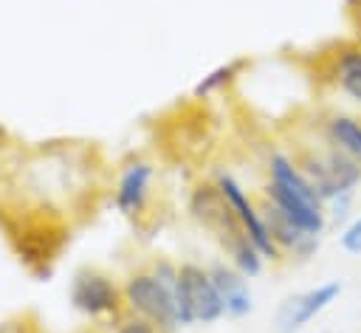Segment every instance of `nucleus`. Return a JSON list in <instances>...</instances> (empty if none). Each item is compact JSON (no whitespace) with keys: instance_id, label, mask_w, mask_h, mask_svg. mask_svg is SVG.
Listing matches in <instances>:
<instances>
[{"instance_id":"1","label":"nucleus","mask_w":361,"mask_h":333,"mask_svg":"<svg viewBox=\"0 0 361 333\" xmlns=\"http://www.w3.org/2000/svg\"><path fill=\"white\" fill-rule=\"evenodd\" d=\"M189 214L195 217V223L209 231L217 246L228 254V262L245 274L248 279L262 274L265 268V257L257 251V246L245 237L234 209L228 206V200L223 198V192L217 189V183H197L189 195Z\"/></svg>"},{"instance_id":"2","label":"nucleus","mask_w":361,"mask_h":333,"mask_svg":"<svg viewBox=\"0 0 361 333\" xmlns=\"http://www.w3.org/2000/svg\"><path fill=\"white\" fill-rule=\"evenodd\" d=\"M175 282L161 279L152 268L133 271L121 282L124 313L127 316H135V319H144L158 333H175L180 327V322H178V305H175Z\"/></svg>"},{"instance_id":"3","label":"nucleus","mask_w":361,"mask_h":333,"mask_svg":"<svg viewBox=\"0 0 361 333\" xmlns=\"http://www.w3.org/2000/svg\"><path fill=\"white\" fill-rule=\"evenodd\" d=\"M293 161L324 203L336 195L355 192V186L361 183V164H355L350 155H344L327 141L302 150L299 155H293Z\"/></svg>"},{"instance_id":"4","label":"nucleus","mask_w":361,"mask_h":333,"mask_svg":"<svg viewBox=\"0 0 361 333\" xmlns=\"http://www.w3.org/2000/svg\"><path fill=\"white\" fill-rule=\"evenodd\" d=\"M175 305H178V322L180 327L192 325H214L223 319V302L220 293L209 277L206 265L197 262H180L178 265V282H175Z\"/></svg>"},{"instance_id":"5","label":"nucleus","mask_w":361,"mask_h":333,"mask_svg":"<svg viewBox=\"0 0 361 333\" xmlns=\"http://www.w3.org/2000/svg\"><path fill=\"white\" fill-rule=\"evenodd\" d=\"M68 299L73 310H79L87 319H121L124 316V296L121 285L99 271V268H79L71 279Z\"/></svg>"},{"instance_id":"6","label":"nucleus","mask_w":361,"mask_h":333,"mask_svg":"<svg viewBox=\"0 0 361 333\" xmlns=\"http://www.w3.org/2000/svg\"><path fill=\"white\" fill-rule=\"evenodd\" d=\"M214 183H217V189L223 192V198L228 200V206L234 209V214H237V220H240L245 237L257 246V251H259L265 260L279 262V260H282V251L276 248V243H274V237H271V231H268V223H265V217H262L259 203H257L231 175H217Z\"/></svg>"},{"instance_id":"7","label":"nucleus","mask_w":361,"mask_h":333,"mask_svg":"<svg viewBox=\"0 0 361 333\" xmlns=\"http://www.w3.org/2000/svg\"><path fill=\"white\" fill-rule=\"evenodd\" d=\"M341 296V282L330 279L316 288H307L302 293L288 296L276 310V330L279 333H299L307 322H313L319 313H324L336 299Z\"/></svg>"},{"instance_id":"8","label":"nucleus","mask_w":361,"mask_h":333,"mask_svg":"<svg viewBox=\"0 0 361 333\" xmlns=\"http://www.w3.org/2000/svg\"><path fill=\"white\" fill-rule=\"evenodd\" d=\"M152 178H155V166L149 161H130L113 189V203L124 217H138L149 200V189H152Z\"/></svg>"},{"instance_id":"9","label":"nucleus","mask_w":361,"mask_h":333,"mask_svg":"<svg viewBox=\"0 0 361 333\" xmlns=\"http://www.w3.org/2000/svg\"><path fill=\"white\" fill-rule=\"evenodd\" d=\"M259 209H262V217L268 223V231L276 243V248L285 254H293L296 260H310L316 251H319V243L322 237L316 234H307L305 229H299L285 212H279L276 206H271L268 200H259Z\"/></svg>"},{"instance_id":"10","label":"nucleus","mask_w":361,"mask_h":333,"mask_svg":"<svg viewBox=\"0 0 361 333\" xmlns=\"http://www.w3.org/2000/svg\"><path fill=\"white\" fill-rule=\"evenodd\" d=\"M209 268V277L220 293V302H223V313L231 316V319H243L254 310V296H251V288H248V277L240 274L231 262H212L206 265Z\"/></svg>"},{"instance_id":"11","label":"nucleus","mask_w":361,"mask_h":333,"mask_svg":"<svg viewBox=\"0 0 361 333\" xmlns=\"http://www.w3.org/2000/svg\"><path fill=\"white\" fill-rule=\"evenodd\" d=\"M330 79L350 102L361 104V42L341 45L330 56Z\"/></svg>"},{"instance_id":"12","label":"nucleus","mask_w":361,"mask_h":333,"mask_svg":"<svg viewBox=\"0 0 361 333\" xmlns=\"http://www.w3.org/2000/svg\"><path fill=\"white\" fill-rule=\"evenodd\" d=\"M324 141L350 155L355 164H361V119L350 113H333L324 119Z\"/></svg>"},{"instance_id":"13","label":"nucleus","mask_w":361,"mask_h":333,"mask_svg":"<svg viewBox=\"0 0 361 333\" xmlns=\"http://www.w3.org/2000/svg\"><path fill=\"white\" fill-rule=\"evenodd\" d=\"M240 68H243V62H240V59H237V62H228V65L214 68L212 73H206V76L192 87V96H195V99H206V96H212V93H220L226 85H231V82H234V76L240 73Z\"/></svg>"},{"instance_id":"14","label":"nucleus","mask_w":361,"mask_h":333,"mask_svg":"<svg viewBox=\"0 0 361 333\" xmlns=\"http://www.w3.org/2000/svg\"><path fill=\"white\" fill-rule=\"evenodd\" d=\"M338 243H341V248H344L347 254L361 257V214H358V217H353V220L341 229Z\"/></svg>"},{"instance_id":"15","label":"nucleus","mask_w":361,"mask_h":333,"mask_svg":"<svg viewBox=\"0 0 361 333\" xmlns=\"http://www.w3.org/2000/svg\"><path fill=\"white\" fill-rule=\"evenodd\" d=\"M350 206H353V192H344V195H336L324 203V212H327V223H344L350 217Z\"/></svg>"},{"instance_id":"16","label":"nucleus","mask_w":361,"mask_h":333,"mask_svg":"<svg viewBox=\"0 0 361 333\" xmlns=\"http://www.w3.org/2000/svg\"><path fill=\"white\" fill-rule=\"evenodd\" d=\"M113 333H158L152 325H147L144 319H135V316H121L116 325H113Z\"/></svg>"},{"instance_id":"17","label":"nucleus","mask_w":361,"mask_h":333,"mask_svg":"<svg viewBox=\"0 0 361 333\" xmlns=\"http://www.w3.org/2000/svg\"><path fill=\"white\" fill-rule=\"evenodd\" d=\"M344 3H347V8H350V14H353V17L361 11V0H344Z\"/></svg>"},{"instance_id":"18","label":"nucleus","mask_w":361,"mask_h":333,"mask_svg":"<svg viewBox=\"0 0 361 333\" xmlns=\"http://www.w3.org/2000/svg\"><path fill=\"white\" fill-rule=\"evenodd\" d=\"M355 25H358V31H361V11L355 14Z\"/></svg>"}]
</instances>
